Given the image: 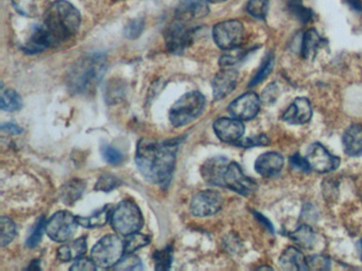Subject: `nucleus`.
<instances>
[{
	"label": "nucleus",
	"mask_w": 362,
	"mask_h": 271,
	"mask_svg": "<svg viewBox=\"0 0 362 271\" xmlns=\"http://www.w3.org/2000/svg\"><path fill=\"white\" fill-rule=\"evenodd\" d=\"M81 25L79 10L66 0H57L47 10L44 21L37 26L26 43L28 53H39L70 39Z\"/></svg>",
	"instance_id": "1"
},
{
	"label": "nucleus",
	"mask_w": 362,
	"mask_h": 271,
	"mask_svg": "<svg viewBox=\"0 0 362 271\" xmlns=\"http://www.w3.org/2000/svg\"><path fill=\"white\" fill-rule=\"evenodd\" d=\"M179 145V140H140L135 161L142 175L154 185L167 188L175 172Z\"/></svg>",
	"instance_id": "2"
},
{
	"label": "nucleus",
	"mask_w": 362,
	"mask_h": 271,
	"mask_svg": "<svg viewBox=\"0 0 362 271\" xmlns=\"http://www.w3.org/2000/svg\"><path fill=\"white\" fill-rule=\"evenodd\" d=\"M106 66V57L102 53H92L81 57L69 70L67 86L74 94L92 92L104 78Z\"/></svg>",
	"instance_id": "3"
},
{
	"label": "nucleus",
	"mask_w": 362,
	"mask_h": 271,
	"mask_svg": "<svg viewBox=\"0 0 362 271\" xmlns=\"http://www.w3.org/2000/svg\"><path fill=\"white\" fill-rule=\"evenodd\" d=\"M204 108L205 98L201 92H187L170 108V122L175 128L187 126L201 116Z\"/></svg>",
	"instance_id": "4"
},
{
	"label": "nucleus",
	"mask_w": 362,
	"mask_h": 271,
	"mask_svg": "<svg viewBox=\"0 0 362 271\" xmlns=\"http://www.w3.org/2000/svg\"><path fill=\"white\" fill-rule=\"evenodd\" d=\"M110 219L115 232L122 237L138 232L144 225L142 211L133 201H122L111 212Z\"/></svg>",
	"instance_id": "5"
},
{
	"label": "nucleus",
	"mask_w": 362,
	"mask_h": 271,
	"mask_svg": "<svg viewBox=\"0 0 362 271\" xmlns=\"http://www.w3.org/2000/svg\"><path fill=\"white\" fill-rule=\"evenodd\" d=\"M124 243L117 235L108 234L95 245L92 249V260L101 268H112L124 258Z\"/></svg>",
	"instance_id": "6"
},
{
	"label": "nucleus",
	"mask_w": 362,
	"mask_h": 271,
	"mask_svg": "<svg viewBox=\"0 0 362 271\" xmlns=\"http://www.w3.org/2000/svg\"><path fill=\"white\" fill-rule=\"evenodd\" d=\"M213 37L216 45L222 50H235L245 39V27L239 21H225L213 27Z\"/></svg>",
	"instance_id": "7"
},
{
	"label": "nucleus",
	"mask_w": 362,
	"mask_h": 271,
	"mask_svg": "<svg viewBox=\"0 0 362 271\" xmlns=\"http://www.w3.org/2000/svg\"><path fill=\"white\" fill-rule=\"evenodd\" d=\"M78 225L75 215L68 211H59L46 221V233L55 242H67L77 232Z\"/></svg>",
	"instance_id": "8"
},
{
	"label": "nucleus",
	"mask_w": 362,
	"mask_h": 271,
	"mask_svg": "<svg viewBox=\"0 0 362 271\" xmlns=\"http://www.w3.org/2000/svg\"><path fill=\"white\" fill-rule=\"evenodd\" d=\"M188 21L178 19L168 26L165 31V41L169 52L181 54L193 43L195 30L187 25Z\"/></svg>",
	"instance_id": "9"
},
{
	"label": "nucleus",
	"mask_w": 362,
	"mask_h": 271,
	"mask_svg": "<svg viewBox=\"0 0 362 271\" xmlns=\"http://www.w3.org/2000/svg\"><path fill=\"white\" fill-rule=\"evenodd\" d=\"M223 187L243 197H249L256 190V183L243 173L237 162L229 161L223 175Z\"/></svg>",
	"instance_id": "10"
},
{
	"label": "nucleus",
	"mask_w": 362,
	"mask_h": 271,
	"mask_svg": "<svg viewBox=\"0 0 362 271\" xmlns=\"http://www.w3.org/2000/svg\"><path fill=\"white\" fill-rule=\"evenodd\" d=\"M223 205V197L215 190H205L196 194L191 199V210L195 217H211L220 211Z\"/></svg>",
	"instance_id": "11"
},
{
	"label": "nucleus",
	"mask_w": 362,
	"mask_h": 271,
	"mask_svg": "<svg viewBox=\"0 0 362 271\" xmlns=\"http://www.w3.org/2000/svg\"><path fill=\"white\" fill-rule=\"evenodd\" d=\"M310 169L318 173H328L339 168L340 158L332 154L321 143H314L306 156Z\"/></svg>",
	"instance_id": "12"
},
{
	"label": "nucleus",
	"mask_w": 362,
	"mask_h": 271,
	"mask_svg": "<svg viewBox=\"0 0 362 271\" xmlns=\"http://www.w3.org/2000/svg\"><path fill=\"white\" fill-rule=\"evenodd\" d=\"M260 110V99L255 92H245L229 105L227 110L241 121L252 120Z\"/></svg>",
	"instance_id": "13"
},
{
	"label": "nucleus",
	"mask_w": 362,
	"mask_h": 271,
	"mask_svg": "<svg viewBox=\"0 0 362 271\" xmlns=\"http://www.w3.org/2000/svg\"><path fill=\"white\" fill-rule=\"evenodd\" d=\"M213 132L221 141L236 144L242 139L245 126L236 118H220L213 123Z\"/></svg>",
	"instance_id": "14"
},
{
	"label": "nucleus",
	"mask_w": 362,
	"mask_h": 271,
	"mask_svg": "<svg viewBox=\"0 0 362 271\" xmlns=\"http://www.w3.org/2000/svg\"><path fill=\"white\" fill-rule=\"evenodd\" d=\"M238 71L225 67L216 74L213 80V99L222 100L234 92L238 83Z\"/></svg>",
	"instance_id": "15"
},
{
	"label": "nucleus",
	"mask_w": 362,
	"mask_h": 271,
	"mask_svg": "<svg viewBox=\"0 0 362 271\" xmlns=\"http://www.w3.org/2000/svg\"><path fill=\"white\" fill-rule=\"evenodd\" d=\"M312 108L309 100L306 98H296L283 114V120L292 126H302L312 120Z\"/></svg>",
	"instance_id": "16"
},
{
	"label": "nucleus",
	"mask_w": 362,
	"mask_h": 271,
	"mask_svg": "<svg viewBox=\"0 0 362 271\" xmlns=\"http://www.w3.org/2000/svg\"><path fill=\"white\" fill-rule=\"evenodd\" d=\"M229 163V160L222 156L207 160L202 165V177L209 185L223 187V175Z\"/></svg>",
	"instance_id": "17"
},
{
	"label": "nucleus",
	"mask_w": 362,
	"mask_h": 271,
	"mask_svg": "<svg viewBox=\"0 0 362 271\" xmlns=\"http://www.w3.org/2000/svg\"><path fill=\"white\" fill-rule=\"evenodd\" d=\"M284 167V158L276 152H268L257 158L255 170L259 175L264 177H272L278 175Z\"/></svg>",
	"instance_id": "18"
},
{
	"label": "nucleus",
	"mask_w": 362,
	"mask_h": 271,
	"mask_svg": "<svg viewBox=\"0 0 362 271\" xmlns=\"http://www.w3.org/2000/svg\"><path fill=\"white\" fill-rule=\"evenodd\" d=\"M209 9L207 0H180L178 6V19L191 21L207 17Z\"/></svg>",
	"instance_id": "19"
},
{
	"label": "nucleus",
	"mask_w": 362,
	"mask_h": 271,
	"mask_svg": "<svg viewBox=\"0 0 362 271\" xmlns=\"http://www.w3.org/2000/svg\"><path fill=\"white\" fill-rule=\"evenodd\" d=\"M343 148L345 153L352 157L362 156V126L354 124L343 134Z\"/></svg>",
	"instance_id": "20"
},
{
	"label": "nucleus",
	"mask_w": 362,
	"mask_h": 271,
	"mask_svg": "<svg viewBox=\"0 0 362 271\" xmlns=\"http://www.w3.org/2000/svg\"><path fill=\"white\" fill-rule=\"evenodd\" d=\"M280 267L285 270H307V258L296 247H288L280 255Z\"/></svg>",
	"instance_id": "21"
},
{
	"label": "nucleus",
	"mask_w": 362,
	"mask_h": 271,
	"mask_svg": "<svg viewBox=\"0 0 362 271\" xmlns=\"http://www.w3.org/2000/svg\"><path fill=\"white\" fill-rule=\"evenodd\" d=\"M86 237H81L57 249V258L62 262L78 260L86 252Z\"/></svg>",
	"instance_id": "22"
},
{
	"label": "nucleus",
	"mask_w": 362,
	"mask_h": 271,
	"mask_svg": "<svg viewBox=\"0 0 362 271\" xmlns=\"http://www.w3.org/2000/svg\"><path fill=\"white\" fill-rule=\"evenodd\" d=\"M322 39L316 30H308L307 32L303 37L302 48L301 54L304 59H312L316 53L318 47L321 45Z\"/></svg>",
	"instance_id": "23"
},
{
	"label": "nucleus",
	"mask_w": 362,
	"mask_h": 271,
	"mask_svg": "<svg viewBox=\"0 0 362 271\" xmlns=\"http://www.w3.org/2000/svg\"><path fill=\"white\" fill-rule=\"evenodd\" d=\"M85 185L80 180H71L61 190V201L66 205H74L84 191Z\"/></svg>",
	"instance_id": "24"
},
{
	"label": "nucleus",
	"mask_w": 362,
	"mask_h": 271,
	"mask_svg": "<svg viewBox=\"0 0 362 271\" xmlns=\"http://www.w3.org/2000/svg\"><path fill=\"white\" fill-rule=\"evenodd\" d=\"M108 209H110V207L106 205V207L99 210V211H97L95 214L90 215V217H77V221H78L79 225H82L84 228H99V227H102V225L108 223L111 215L110 210Z\"/></svg>",
	"instance_id": "25"
},
{
	"label": "nucleus",
	"mask_w": 362,
	"mask_h": 271,
	"mask_svg": "<svg viewBox=\"0 0 362 271\" xmlns=\"http://www.w3.org/2000/svg\"><path fill=\"white\" fill-rule=\"evenodd\" d=\"M290 237L294 239L296 244L304 248H312L316 243V233L310 228L309 225H303L300 228L290 234Z\"/></svg>",
	"instance_id": "26"
},
{
	"label": "nucleus",
	"mask_w": 362,
	"mask_h": 271,
	"mask_svg": "<svg viewBox=\"0 0 362 271\" xmlns=\"http://www.w3.org/2000/svg\"><path fill=\"white\" fill-rule=\"evenodd\" d=\"M0 108L5 112H19L23 108V100L15 90L8 89V90H3L1 94Z\"/></svg>",
	"instance_id": "27"
},
{
	"label": "nucleus",
	"mask_w": 362,
	"mask_h": 271,
	"mask_svg": "<svg viewBox=\"0 0 362 271\" xmlns=\"http://www.w3.org/2000/svg\"><path fill=\"white\" fill-rule=\"evenodd\" d=\"M151 242V239L148 235L142 234V233L135 232L126 237V243H124V250L126 254L133 253L144 247L148 246Z\"/></svg>",
	"instance_id": "28"
},
{
	"label": "nucleus",
	"mask_w": 362,
	"mask_h": 271,
	"mask_svg": "<svg viewBox=\"0 0 362 271\" xmlns=\"http://www.w3.org/2000/svg\"><path fill=\"white\" fill-rule=\"evenodd\" d=\"M0 227H1L0 244H1V246L6 247L17 237V225L9 217H1V219H0Z\"/></svg>",
	"instance_id": "29"
},
{
	"label": "nucleus",
	"mask_w": 362,
	"mask_h": 271,
	"mask_svg": "<svg viewBox=\"0 0 362 271\" xmlns=\"http://www.w3.org/2000/svg\"><path fill=\"white\" fill-rule=\"evenodd\" d=\"M288 10L302 23H308L312 19V11L304 6L302 0H289Z\"/></svg>",
	"instance_id": "30"
},
{
	"label": "nucleus",
	"mask_w": 362,
	"mask_h": 271,
	"mask_svg": "<svg viewBox=\"0 0 362 271\" xmlns=\"http://www.w3.org/2000/svg\"><path fill=\"white\" fill-rule=\"evenodd\" d=\"M44 231H46V221L43 217L35 223L32 232L30 233L27 241H26V246L28 248H35L41 243L43 235H44Z\"/></svg>",
	"instance_id": "31"
},
{
	"label": "nucleus",
	"mask_w": 362,
	"mask_h": 271,
	"mask_svg": "<svg viewBox=\"0 0 362 271\" xmlns=\"http://www.w3.org/2000/svg\"><path fill=\"white\" fill-rule=\"evenodd\" d=\"M273 67H274V57H273V54H269L268 57L265 59L262 66H260L259 70L257 71L256 74L253 77L252 80L249 83V86L253 87L258 84V83L263 82V81L272 72Z\"/></svg>",
	"instance_id": "32"
},
{
	"label": "nucleus",
	"mask_w": 362,
	"mask_h": 271,
	"mask_svg": "<svg viewBox=\"0 0 362 271\" xmlns=\"http://www.w3.org/2000/svg\"><path fill=\"white\" fill-rule=\"evenodd\" d=\"M153 260L155 262L156 270H168L171 266L172 248L170 246L155 251L153 254Z\"/></svg>",
	"instance_id": "33"
},
{
	"label": "nucleus",
	"mask_w": 362,
	"mask_h": 271,
	"mask_svg": "<svg viewBox=\"0 0 362 271\" xmlns=\"http://www.w3.org/2000/svg\"><path fill=\"white\" fill-rule=\"evenodd\" d=\"M269 0H249L247 11L257 19H265L268 12Z\"/></svg>",
	"instance_id": "34"
},
{
	"label": "nucleus",
	"mask_w": 362,
	"mask_h": 271,
	"mask_svg": "<svg viewBox=\"0 0 362 271\" xmlns=\"http://www.w3.org/2000/svg\"><path fill=\"white\" fill-rule=\"evenodd\" d=\"M114 268L116 269V270L137 271L142 270L144 266H142V261H140L138 257L132 254V253H128V255L122 258Z\"/></svg>",
	"instance_id": "35"
},
{
	"label": "nucleus",
	"mask_w": 362,
	"mask_h": 271,
	"mask_svg": "<svg viewBox=\"0 0 362 271\" xmlns=\"http://www.w3.org/2000/svg\"><path fill=\"white\" fill-rule=\"evenodd\" d=\"M101 154L104 156V160L110 164H120L124 159L122 152L115 148L110 144L104 143L100 148Z\"/></svg>",
	"instance_id": "36"
},
{
	"label": "nucleus",
	"mask_w": 362,
	"mask_h": 271,
	"mask_svg": "<svg viewBox=\"0 0 362 271\" xmlns=\"http://www.w3.org/2000/svg\"><path fill=\"white\" fill-rule=\"evenodd\" d=\"M120 185V179L111 174H104L99 178L95 190L97 191L110 192Z\"/></svg>",
	"instance_id": "37"
},
{
	"label": "nucleus",
	"mask_w": 362,
	"mask_h": 271,
	"mask_svg": "<svg viewBox=\"0 0 362 271\" xmlns=\"http://www.w3.org/2000/svg\"><path fill=\"white\" fill-rule=\"evenodd\" d=\"M144 19H133L128 21L124 28V35L130 39H135L140 37L144 31Z\"/></svg>",
	"instance_id": "38"
},
{
	"label": "nucleus",
	"mask_w": 362,
	"mask_h": 271,
	"mask_svg": "<svg viewBox=\"0 0 362 271\" xmlns=\"http://www.w3.org/2000/svg\"><path fill=\"white\" fill-rule=\"evenodd\" d=\"M269 142H270L269 138L267 137L266 134H263L239 140L236 144L241 146V148H254V146L268 145Z\"/></svg>",
	"instance_id": "39"
},
{
	"label": "nucleus",
	"mask_w": 362,
	"mask_h": 271,
	"mask_svg": "<svg viewBox=\"0 0 362 271\" xmlns=\"http://www.w3.org/2000/svg\"><path fill=\"white\" fill-rule=\"evenodd\" d=\"M330 260L323 255H312L307 258V268L312 270H326L330 268Z\"/></svg>",
	"instance_id": "40"
},
{
	"label": "nucleus",
	"mask_w": 362,
	"mask_h": 271,
	"mask_svg": "<svg viewBox=\"0 0 362 271\" xmlns=\"http://www.w3.org/2000/svg\"><path fill=\"white\" fill-rule=\"evenodd\" d=\"M97 265L94 261L88 258H80L70 267V270L77 271H94L96 270Z\"/></svg>",
	"instance_id": "41"
},
{
	"label": "nucleus",
	"mask_w": 362,
	"mask_h": 271,
	"mask_svg": "<svg viewBox=\"0 0 362 271\" xmlns=\"http://www.w3.org/2000/svg\"><path fill=\"white\" fill-rule=\"evenodd\" d=\"M278 96V88L275 84H270L263 92V102L266 105L273 104Z\"/></svg>",
	"instance_id": "42"
},
{
	"label": "nucleus",
	"mask_w": 362,
	"mask_h": 271,
	"mask_svg": "<svg viewBox=\"0 0 362 271\" xmlns=\"http://www.w3.org/2000/svg\"><path fill=\"white\" fill-rule=\"evenodd\" d=\"M290 163H292V167L301 170V171L308 172L310 170L309 164H308L306 158L304 159V158L300 157L298 154H296L290 158Z\"/></svg>",
	"instance_id": "43"
},
{
	"label": "nucleus",
	"mask_w": 362,
	"mask_h": 271,
	"mask_svg": "<svg viewBox=\"0 0 362 271\" xmlns=\"http://www.w3.org/2000/svg\"><path fill=\"white\" fill-rule=\"evenodd\" d=\"M1 130H3V132H7L12 134H19L21 132H23L19 126L13 123L3 124V126H1Z\"/></svg>",
	"instance_id": "44"
},
{
	"label": "nucleus",
	"mask_w": 362,
	"mask_h": 271,
	"mask_svg": "<svg viewBox=\"0 0 362 271\" xmlns=\"http://www.w3.org/2000/svg\"><path fill=\"white\" fill-rule=\"evenodd\" d=\"M346 3H349L354 10L362 12V3L361 0H345Z\"/></svg>",
	"instance_id": "45"
},
{
	"label": "nucleus",
	"mask_w": 362,
	"mask_h": 271,
	"mask_svg": "<svg viewBox=\"0 0 362 271\" xmlns=\"http://www.w3.org/2000/svg\"><path fill=\"white\" fill-rule=\"evenodd\" d=\"M207 1H209V3H225V1H227V0H207Z\"/></svg>",
	"instance_id": "46"
},
{
	"label": "nucleus",
	"mask_w": 362,
	"mask_h": 271,
	"mask_svg": "<svg viewBox=\"0 0 362 271\" xmlns=\"http://www.w3.org/2000/svg\"><path fill=\"white\" fill-rule=\"evenodd\" d=\"M361 261H362V242H361Z\"/></svg>",
	"instance_id": "47"
},
{
	"label": "nucleus",
	"mask_w": 362,
	"mask_h": 271,
	"mask_svg": "<svg viewBox=\"0 0 362 271\" xmlns=\"http://www.w3.org/2000/svg\"><path fill=\"white\" fill-rule=\"evenodd\" d=\"M114 1H122V0H114Z\"/></svg>",
	"instance_id": "48"
}]
</instances>
